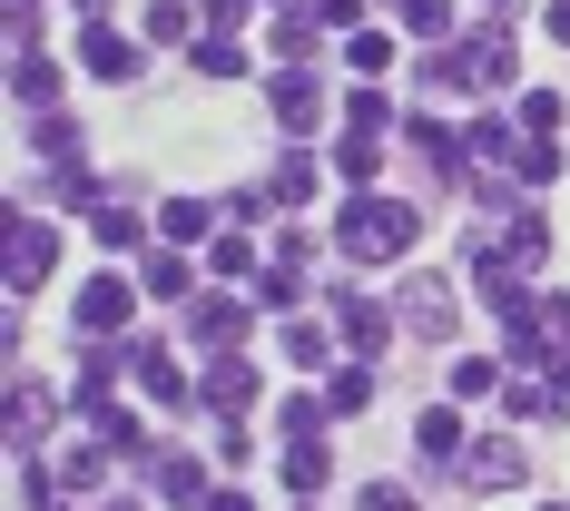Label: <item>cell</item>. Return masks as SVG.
Wrapping results in <instances>:
<instances>
[{"label":"cell","instance_id":"obj_17","mask_svg":"<svg viewBox=\"0 0 570 511\" xmlns=\"http://www.w3.org/2000/svg\"><path fill=\"white\" fill-rule=\"evenodd\" d=\"M148 295H187V266L177 256H148Z\"/></svg>","mask_w":570,"mask_h":511},{"label":"cell","instance_id":"obj_9","mask_svg":"<svg viewBox=\"0 0 570 511\" xmlns=\"http://www.w3.org/2000/svg\"><path fill=\"white\" fill-rule=\"evenodd\" d=\"M472 482H521V443H472Z\"/></svg>","mask_w":570,"mask_h":511},{"label":"cell","instance_id":"obj_2","mask_svg":"<svg viewBox=\"0 0 570 511\" xmlns=\"http://www.w3.org/2000/svg\"><path fill=\"white\" fill-rule=\"evenodd\" d=\"M403 325H413L423 344H443L453 335V285L443 276H403Z\"/></svg>","mask_w":570,"mask_h":511},{"label":"cell","instance_id":"obj_19","mask_svg":"<svg viewBox=\"0 0 570 511\" xmlns=\"http://www.w3.org/2000/svg\"><path fill=\"white\" fill-rule=\"evenodd\" d=\"M551 30H561V40H570V0H551Z\"/></svg>","mask_w":570,"mask_h":511},{"label":"cell","instance_id":"obj_15","mask_svg":"<svg viewBox=\"0 0 570 511\" xmlns=\"http://www.w3.org/2000/svg\"><path fill=\"white\" fill-rule=\"evenodd\" d=\"M443 20H453V10H443V0H403V30H413V40H433V30H443Z\"/></svg>","mask_w":570,"mask_h":511},{"label":"cell","instance_id":"obj_10","mask_svg":"<svg viewBox=\"0 0 570 511\" xmlns=\"http://www.w3.org/2000/svg\"><path fill=\"white\" fill-rule=\"evenodd\" d=\"M40 423H50V384H10V433L30 443Z\"/></svg>","mask_w":570,"mask_h":511},{"label":"cell","instance_id":"obj_18","mask_svg":"<svg viewBox=\"0 0 570 511\" xmlns=\"http://www.w3.org/2000/svg\"><path fill=\"white\" fill-rule=\"evenodd\" d=\"M364 511H413V492H394V482H384V492H364Z\"/></svg>","mask_w":570,"mask_h":511},{"label":"cell","instance_id":"obj_7","mask_svg":"<svg viewBox=\"0 0 570 511\" xmlns=\"http://www.w3.org/2000/svg\"><path fill=\"white\" fill-rule=\"evenodd\" d=\"M79 50H89V69H99V79H128V69H138V50H128L118 30H79Z\"/></svg>","mask_w":570,"mask_h":511},{"label":"cell","instance_id":"obj_16","mask_svg":"<svg viewBox=\"0 0 570 511\" xmlns=\"http://www.w3.org/2000/svg\"><path fill=\"white\" fill-rule=\"evenodd\" d=\"M99 472H109L99 453H69V462H59V482H69V492H99Z\"/></svg>","mask_w":570,"mask_h":511},{"label":"cell","instance_id":"obj_3","mask_svg":"<svg viewBox=\"0 0 570 511\" xmlns=\"http://www.w3.org/2000/svg\"><path fill=\"white\" fill-rule=\"evenodd\" d=\"M40 276H50V227H20V236H10V285L30 295Z\"/></svg>","mask_w":570,"mask_h":511},{"label":"cell","instance_id":"obj_8","mask_svg":"<svg viewBox=\"0 0 570 511\" xmlns=\"http://www.w3.org/2000/svg\"><path fill=\"white\" fill-rule=\"evenodd\" d=\"M158 492H168L177 511H197V502H207V482H197V462H187V453H158Z\"/></svg>","mask_w":570,"mask_h":511},{"label":"cell","instance_id":"obj_1","mask_svg":"<svg viewBox=\"0 0 570 511\" xmlns=\"http://www.w3.org/2000/svg\"><path fill=\"white\" fill-rule=\"evenodd\" d=\"M403 246H413V207H394V197L344 207V256H403Z\"/></svg>","mask_w":570,"mask_h":511},{"label":"cell","instance_id":"obj_14","mask_svg":"<svg viewBox=\"0 0 570 511\" xmlns=\"http://www.w3.org/2000/svg\"><path fill=\"white\" fill-rule=\"evenodd\" d=\"M285 482H305V492H315V482H325V453H315V443H305V433H295V453H285Z\"/></svg>","mask_w":570,"mask_h":511},{"label":"cell","instance_id":"obj_11","mask_svg":"<svg viewBox=\"0 0 570 511\" xmlns=\"http://www.w3.org/2000/svg\"><path fill=\"white\" fill-rule=\"evenodd\" d=\"M315 109H325L315 79H276V118H285V128H315Z\"/></svg>","mask_w":570,"mask_h":511},{"label":"cell","instance_id":"obj_12","mask_svg":"<svg viewBox=\"0 0 570 511\" xmlns=\"http://www.w3.org/2000/svg\"><path fill=\"white\" fill-rule=\"evenodd\" d=\"M197 69H207V79H236V69H246V50L217 30V40H197Z\"/></svg>","mask_w":570,"mask_h":511},{"label":"cell","instance_id":"obj_4","mask_svg":"<svg viewBox=\"0 0 570 511\" xmlns=\"http://www.w3.org/2000/svg\"><path fill=\"white\" fill-rule=\"evenodd\" d=\"M207 403H217V413H246V403H256V364H217V374H207Z\"/></svg>","mask_w":570,"mask_h":511},{"label":"cell","instance_id":"obj_13","mask_svg":"<svg viewBox=\"0 0 570 511\" xmlns=\"http://www.w3.org/2000/svg\"><path fill=\"white\" fill-rule=\"evenodd\" d=\"M423 453H433V462L462 453V423H453V413H423Z\"/></svg>","mask_w":570,"mask_h":511},{"label":"cell","instance_id":"obj_6","mask_svg":"<svg viewBox=\"0 0 570 511\" xmlns=\"http://www.w3.org/2000/svg\"><path fill=\"white\" fill-rule=\"evenodd\" d=\"M335 325H344V344H354V354H374V344H384V315H374L364 295H335Z\"/></svg>","mask_w":570,"mask_h":511},{"label":"cell","instance_id":"obj_5","mask_svg":"<svg viewBox=\"0 0 570 511\" xmlns=\"http://www.w3.org/2000/svg\"><path fill=\"white\" fill-rule=\"evenodd\" d=\"M89 325H99V335H109V325H128V285H89V295H79V335H89Z\"/></svg>","mask_w":570,"mask_h":511}]
</instances>
